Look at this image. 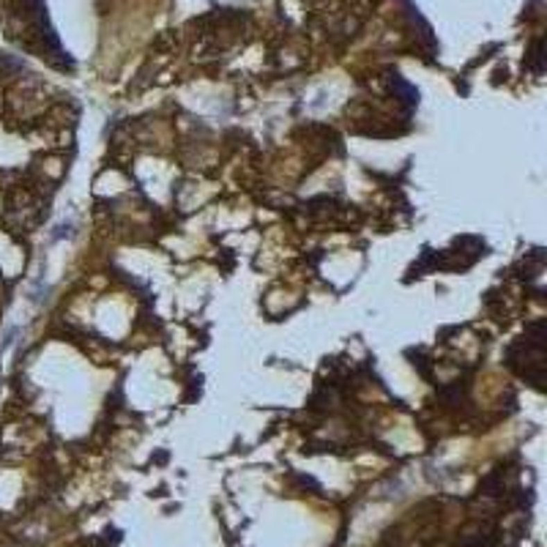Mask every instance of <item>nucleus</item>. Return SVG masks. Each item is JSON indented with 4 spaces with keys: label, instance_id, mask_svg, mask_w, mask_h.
<instances>
[{
    "label": "nucleus",
    "instance_id": "1",
    "mask_svg": "<svg viewBox=\"0 0 547 547\" xmlns=\"http://www.w3.org/2000/svg\"><path fill=\"white\" fill-rule=\"evenodd\" d=\"M520 359H523V367H517V372L528 378L537 389H542L545 383V320L531 323L525 334L509 348V364Z\"/></svg>",
    "mask_w": 547,
    "mask_h": 547
}]
</instances>
